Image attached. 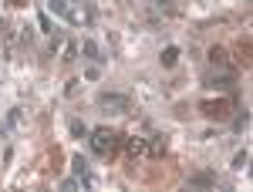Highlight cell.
<instances>
[{
	"mask_svg": "<svg viewBox=\"0 0 253 192\" xmlns=\"http://www.w3.org/2000/svg\"><path fill=\"white\" fill-rule=\"evenodd\" d=\"M88 145H91V152H95L98 158H108V155H115V149L122 145V135L112 132L108 125H98V128L88 132Z\"/></svg>",
	"mask_w": 253,
	"mask_h": 192,
	"instance_id": "6da1fadb",
	"label": "cell"
},
{
	"mask_svg": "<svg viewBox=\"0 0 253 192\" xmlns=\"http://www.w3.org/2000/svg\"><path fill=\"white\" fill-rule=\"evenodd\" d=\"M95 105L105 108V112H112V115H128V112H132V98L118 95V91H98Z\"/></svg>",
	"mask_w": 253,
	"mask_h": 192,
	"instance_id": "7a4b0ae2",
	"label": "cell"
},
{
	"mask_svg": "<svg viewBox=\"0 0 253 192\" xmlns=\"http://www.w3.org/2000/svg\"><path fill=\"white\" fill-rule=\"evenodd\" d=\"M81 54L91 61V64H98V68H101V64H108V54H105V51H101V44H98V40H91V38L81 40Z\"/></svg>",
	"mask_w": 253,
	"mask_h": 192,
	"instance_id": "3957f363",
	"label": "cell"
},
{
	"mask_svg": "<svg viewBox=\"0 0 253 192\" xmlns=\"http://www.w3.org/2000/svg\"><path fill=\"white\" fill-rule=\"evenodd\" d=\"M71 172L81 179V189H91V186H95V179H91V172H88V158H84V155H71Z\"/></svg>",
	"mask_w": 253,
	"mask_h": 192,
	"instance_id": "277c9868",
	"label": "cell"
},
{
	"mask_svg": "<svg viewBox=\"0 0 253 192\" xmlns=\"http://www.w3.org/2000/svg\"><path fill=\"white\" fill-rule=\"evenodd\" d=\"M206 88H210V91H233L236 77L230 75V71H226V75H210L206 77Z\"/></svg>",
	"mask_w": 253,
	"mask_h": 192,
	"instance_id": "5b68a950",
	"label": "cell"
},
{
	"mask_svg": "<svg viewBox=\"0 0 253 192\" xmlns=\"http://www.w3.org/2000/svg\"><path fill=\"white\" fill-rule=\"evenodd\" d=\"M189 186H193V189H216V172H210V169L193 172L189 175Z\"/></svg>",
	"mask_w": 253,
	"mask_h": 192,
	"instance_id": "8992f818",
	"label": "cell"
},
{
	"mask_svg": "<svg viewBox=\"0 0 253 192\" xmlns=\"http://www.w3.org/2000/svg\"><path fill=\"white\" fill-rule=\"evenodd\" d=\"M47 7H51V10H54L58 17H64V20H68V24H78V14H75V10L68 7V0H51Z\"/></svg>",
	"mask_w": 253,
	"mask_h": 192,
	"instance_id": "52a82bcc",
	"label": "cell"
},
{
	"mask_svg": "<svg viewBox=\"0 0 253 192\" xmlns=\"http://www.w3.org/2000/svg\"><path fill=\"white\" fill-rule=\"evenodd\" d=\"M199 112L206 118H226V101H203Z\"/></svg>",
	"mask_w": 253,
	"mask_h": 192,
	"instance_id": "ba28073f",
	"label": "cell"
},
{
	"mask_svg": "<svg viewBox=\"0 0 253 192\" xmlns=\"http://www.w3.org/2000/svg\"><path fill=\"white\" fill-rule=\"evenodd\" d=\"M247 128H250V108H240V112H236V118H233V132L243 135Z\"/></svg>",
	"mask_w": 253,
	"mask_h": 192,
	"instance_id": "9c48e42d",
	"label": "cell"
},
{
	"mask_svg": "<svg viewBox=\"0 0 253 192\" xmlns=\"http://www.w3.org/2000/svg\"><path fill=\"white\" fill-rule=\"evenodd\" d=\"M68 128H71L75 138H88V132H91V128H88L84 121H78V118H71V121H68Z\"/></svg>",
	"mask_w": 253,
	"mask_h": 192,
	"instance_id": "30bf717a",
	"label": "cell"
},
{
	"mask_svg": "<svg viewBox=\"0 0 253 192\" xmlns=\"http://www.w3.org/2000/svg\"><path fill=\"white\" fill-rule=\"evenodd\" d=\"M145 152H152V155H166V135H152V145H145Z\"/></svg>",
	"mask_w": 253,
	"mask_h": 192,
	"instance_id": "8fae6325",
	"label": "cell"
},
{
	"mask_svg": "<svg viewBox=\"0 0 253 192\" xmlns=\"http://www.w3.org/2000/svg\"><path fill=\"white\" fill-rule=\"evenodd\" d=\"M247 162H250V149H240V152L233 155V169H236V172H243Z\"/></svg>",
	"mask_w": 253,
	"mask_h": 192,
	"instance_id": "7c38bea8",
	"label": "cell"
},
{
	"mask_svg": "<svg viewBox=\"0 0 253 192\" xmlns=\"http://www.w3.org/2000/svg\"><path fill=\"white\" fill-rule=\"evenodd\" d=\"M175 61H179V47H166L162 51V68H175Z\"/></svg>",
	"mask_w": 253,
	"mask_h": 192,
	"instance_id": "4fadbf2b",
	"label": "cell"
},
{
	"mask_svg": "<svg viewBox=\"0 0 253 192\" xmlns=\"http://www.w3.org/2000/svg\"><path fill=\"white\" fill-rule=\"evenodd\" d=\"M75 189H81V179H78V175H71V179H61V192H75Z\"/></svg>",
	"mask_w": 253,
	"mask_h": 192,
	"instance_id": "5bb4252c",
	"label": "cell"
},
{
	"mask_svg": "<svg viewBox=\"0 0 253 192\" xmlns=\"http://www.w3.org/2000/svg\"><path fill=\"white\" fill-rule=\"evenodd\" d=\"M125 145H128V152H132V155L145 152V142H142V138H125Z\"/></svg>",
	"mask_w": 253,
	"mask_h": 192,
	"instance_id": "9a60e30c",
	"label": "cell"
},
{
	"mask_svg": "<svg viewBox=\"0 0 253 192\" xmlns=\"http://www.w3.org/2000/svg\"><path fill=\"white\" fill-rule=\"evenodd\" d=\"M38 27H41V31H44V34H54V27H51V17H47L44 10H41V14H38Z\"/></svg>",
	"mask_w": 253,
	"mask_h": 192,
	"instance_id": "2e32d148",
	"label": "cell"
},
{
	"mask_svg": "<svg viewBox=\"0 0 253 192\" xmlns=\"http://www.w3.org/2000/svg\"><path fill=\"white\" fill-rule=\"evenodd\" d=\"M14 125H20V108H10L7 112V128H14Z\"/></svg>",
	"mask_w": 253,
	"mask_h": 192,
	"instance_id": "e0dca14e",
	"label": "cell"
},
{
	"mask_svg": "<svg viewBox=\"0 0 253 192\" xmlns=\"http://www.w3.org/2000/svg\"><path fill=\"white\" fill-rule=\"evenodd\" d=\"M223 58H226L223 47H210V61H213V64H223Z\"/></svg>",
	"mask_w": 253,
	"mask_h": 192,
	"instance_id": "ac0fdd59",
	"label": "cell"
},
{
	"mask_svg": "<svg viewBox=\"0 0 253 192\" xmlns=\"http://www.w3.org/2000/svg\"><path fill=\"white\" fill-rule=\"evenodd\" d=\"M84 77H88V81H98V77H101L98 64H88V68H84Z\"/></svg>",
	"mask_w": 253,
	"mask_h": 192,
	"instance_id": "d6986e66",
	"label": "cell"
},
{
	"mask_svg": "<svg viewBox=\"0 0 253 192\" xmlns=\"http://www.w3.org/2000/svg\"><path fill=\"white\" fill-rule=\"evenodd\" d=\"M78 58V47H75V44H71V47H68V51H64V61H68V64H71V61Z\"/></svg>",
	"mask_w": 253,
	"mask_h": 192,
	"instance_id": "ffe728a7",
	"label": "cell"
},
{
	"mask_svg": "<svg viewBox=\"0 0 253 192\" xmlns=\"http://www.w3.org/2000/svg\"><path fill=\"white\" fill-rule=\"evenodd\" d=\"M156 7H159V10H166V14H169V10H172V0H156Z\"/></svg>",
	"mask_w": 253,
	"mask_h": 192,
	"instance_id": "44dd1931",
	"label": "cell"
},
{
	"mask_svg": "<svg viewBox=\"0 0 253 192\" xmlns=\"http://www.w3.org/2000/svg\"><path fill=\"white\" fill-rule=\"evenodd\" d=\"M7 132H10V128H7V121H0V142L7 138Z\"/></svg>",
	"mask_w": 253,
	"mask_h": 192,
	"instance_id": "7402d4cb",
	"label": "cell"
},
{
	"mask_svg": "<svg viewBox=\"0 0 253 192\" xmlns=\"http://www.w3.org/2000/svg\"><path fill=\"white\" fill-rule=\"evenodd\" d=\"M10 7H24V3H20V0H10Z\"/></svg>",
	"mask_w": 253,
	"mask_h": 192,
	"instance_id": "603a6c76",
	"label": "cell"
},
{
	"mask_svg": "<svg viewBox=\"0 0 253 192\" xmlns=\"http://www.w3.org/2000/svg\"><path fill=\"white\" fill-rule=\"evenodd\" d=\"M247 3H250V0H247Z\"/></svg>",
	"mask_w": 253,
	"mask_h": 192,
	"instance_id": "cb8c5ba5",
	"label": "cell"
}]
</instances>
